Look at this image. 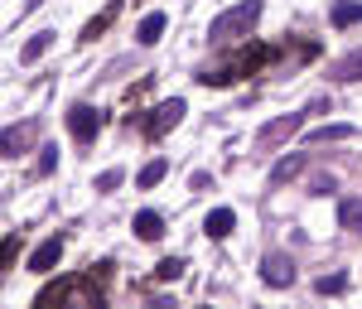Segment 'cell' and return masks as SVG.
<instances>
[{"label":"cell","mask_w":362,"mask_h":309,"mask_svg":"<svg viewBox=\"0 0 362 309\" xmlns=\"http://www.w3.org/2000/svg\"><path fill=\"white\" fill-rule=\"evenodd\" d=\"M334 78H338V83H358V78H362V49H358V54H348V58H338Z\"/></svg>","instance_id":"cell-17"},{"label":"cell","mask_w":362,"mask_h":309,"mask_svg":"<svg viewBox=\"0 0 362 309\" xmlns=\"http://www.w3.org/2000/svg\"><path fill=\"white\" fill-rule=\"evenodd\" d=\"M34 5H44V0H29V10H34Z\"/></svg>","instance_id":"cell-26"},{"label":"cell","mask_w":362,"mask_h":309,"mask_svg":"<svg viewBox=\"0 0 362 309\" xmlns=\"http://www.w3.org/2000/svg\"><path fill=\"white\" fill-rule=\"evenodd\" d=\"M68 131L78 136V145H92V141H97V131H102V112L87 107V102L68 107Z\"/></svg>","instance_id":"cell-6"},{"label":"cell","mask_w":362,"mask_h":309,"mask_svg":"<svg viewBox=\"0 0 362 309\" xmlns=\"http://www.w3.org/2000/svg\"><path fill=\"white\" fill-rule=\"evenodd\" d=\"M165 174H169V165H165V160H150V165H145V169L136 174V184H140V189H155V184L165 179Z\"/></svg>","instance_id":"cell-20"},{"label":"cell","mask_w":362,"mask_h":309,"mask_svg":"<svg viewBox=\"0 0 362 309\" xmlns=\"http://www.w3.org/2000/svg\"><path fill=\"white\" fill-rule=\"evenodd\" d=\"M266 58H271V49H261V44H247L242 54L223 58L218 68H203V73H198V83H208V87L237 83V78H247V73H261V68H266Z\"/></svg>","instance_id":"cell-2"},{"label":"cell","mask_w":362,"mask_h":309,"mask_svg":"<svg viewBox=\"0 0 362 309\" xmlns=\"http://www.w3.org/2000/svg\"><path fill=\"white\" fill-rule=\"evenodd\" d=\"M58 169V145H44L39 150V174H54Z\"/></svg>","instance_id":"cell-23"},{"label":"cell","mask_w":362,"mask_h":309,"mask_svg":"<svg viewBox=\"0 0 362 309\" xmlns=\"http://www.w3.org/2000/svg\"><path fill=\"white\" fill-rule=\"evenodd\" d=\"M165 15H160V10H150V15H145V20H140V29H136V39L140 44H155V39H160V34H165Z\"/></svg>","instance_id":"cell-15"},{"label":"cell","mask_w":362,"mask_h":309,"mask_svg":"<svg viewBox=\"0 0 362 309\" xmlns=\"http://www.w3.org/2000/svg\"><path fill=\"white\" fill-rule=\"evenodd\" d=\"M107 285H112V261H97V266H87L83 276H73V281H49L39 290V305H83V309H102L107 300Z\"/></svg>","instance_id":"cell-1"},{"label":"cell","mask_w":362,"mask_h":309,"mask_svg":"<svg viewBox=\"0 0 362 309\" xmlns=\"http://www.w3.org/2000/svg\"><path fill=\"white\" fill-rule=\"evenodd\" d=\"M232 227H237V213H232V208H213V213H208V223H203V232L223 242V237L232 232Z\"/></svg>","instance_id":"cell-12"},{"label":"cell","mask_w":362,"mask_h":309,"mask_svg":"<svg viewBox=\"0 0 362 309\" xmlns=\"http://www.w3.org/2000/svg\"><path fill=\"white\" fill-rule=\"evenodd\" d=\"M116 184H121V169H107V174H97V189H102V194H107V189H116Z\"/></svg>","instance_id":"cell-24"},{"label":"cell","mask_w":362,"mask_h":309,"mask_svg":"<svg viewBox=\"0 0 362 309\" xmlns=\"http://www.w3.org/2000/svg\"><path fill=\"white\" fill-rule=\"evenodd\" d=\"M58 256H63V232H54V237H44L39 247H34V256H29V271H54Z\"/></svg>","instance_id":"cell-8"},{"label":"cell","mask_w":362,"mask_h":309,"mask_svg":"<svg viewBox=\"0 0 362 309\" xmlns=\"http://www.w3.org/2000/svg\"><path fill=\"white\" fill-rule=\"evenodd\" d=\"M324 107H329V102H324V97H314L305 112H285V116H276L271 126H261V131H256V150H276L280 141H290V136L305 126V116H319Z\"/></svg>","instance_id":"cell-4"},{"label":"cell","mask_w":362,"mask_h":309,"mask_svg":"<svg viewBox=\"0 0 362 309\" xmlns=\"http://www.w3.org/2000/svg\"><path fill=\"white\" fill-rule=\"evenodd\" d=\"M338 227H348V232L362 227V198H343L338 203Z\"/></svg>","instance_id":"cell-16"},{"label":"cell","mask_w":362,"mask_h":309,"mask_svg":"<svg viewBox=\"0 0 362 309\" xmlns=\"http://www.w3.org/2000/svg\"><path fill=\"white\" fill-rule=\"evenodd\" d=\"M348 136H353V126H343V121H338V126H314L305 141L309 145H324V141H348Z\"/></svg>","instance_id":"cell-18"},{"label":"cell","mask_w":362,"mask_h":309,"mask_svg":"<svg viewBox=\"0 0 362 309\" xmlns=\"http://www.w3.org/2000/svg\"><path fill=\"white\" fill-rule=\"evenodd\" d=\"M116 15H121V0H107V10H97V15H92V20L83 25L78 44H92V39H97L102 29H112V20H116Z\"/></svg>","instance_id":"cell-9"},{"label":"cell","mask_w":362,"mask_h":309,"mask_svg":"<svg viewBox=\"0 0 362 309\" xmlns=\"http://www.w3.org/2000/svg\"><path fill=\"white\" fill-rule=\"evenodd\" d=\"M314 290H319V295H343V290H348V276H343V271H338V276H319Z\"/></svg>","instance_id":"cell-22"},{"label":"cell","mask_w":362,"mask_h":309,"mask_svg":"<svg viewBox=\"0 0 362 309\" xmlns=\"http://www.w3.org/2000/svg\"><path fill=\"white\" fill-rule=\"evenodd\" d=\"M49 44H54V29H39V34H34V39H29L25 49H20V58H25V63H39V58H44V49H49Z\"/></svg>","instance_id":"cell-19"},{"label":"cell","mask_w":362,"mask_h":309,"mask_svg":"<svg viewBox=\"0 0 362 309\" xmlns=\"http://www.w3.org/2000/svg\"><path fill=\"white\" fill-rule=\"evenodd\" d=\"M261 281L276 285V290H285V285L295 281V261H290L285 252H271L266 261H261Z\"/></svg>","instance_id":"cell-7"},{"label":"cell","mask_w":362,"mask_h":309,"mask_svg":"<svg viewBox=\"0 0 362 309\" xmlns=\"http://www.w3.org/2000/svg\"><path fill=\"white\" fill-rule=\"evenodd\" d=\"M34 131H39L34 121H15V126L5 131V155H10V160H15V155H25L29 141H34Z\"/></svg>","instance_id":"cell-10"},{"label":"cell","mask_w":362,"mask_h":309,"mask_svg":"<svg viewBox=\"0 0 362 309\" xmlns=\"http://www.w3.org/2000/svg\"><path fill=\"white\" fill-rule=\"evenodd\" d=\"M184 271H189V266H184V256H165V261L155 266V276H160V281H179Z\"/></svg>","instance_id":"cell-21"},{"label":"cell","mask_w":362,"mask_h":309,"mask_svg":"<svg viewBox=\"0 0 362 309\" xmlns=\"http://www.w3.org/2000/svg\"><path fill=\"white\" fill-rule=\"evenodd\" d=\"M256 20H261V0H242V5L223 10V15L208 25V39H213V44H237V39H247L251 29H256Z\"/></svg>","instance_id":"cell-3"},{"label":"cell","mask_w":362,"mask_h":309,"mask_svg":"<svg viewBox=\"0 0 362 309\" xmlns=\"http://www.w3.org/2000/svg\"><path fill=\"white\" fill-rule=\"evenodd\" d=\"M131 227H136V237H140V242H160V237H165V218H160L155 208H140Z\"/></svg>","instance_id":"cell-11"},{"label":"cell","mask_w":362,"mask_h":309,"mask_svg":"<svg viewBox=\"0 0 362 309\" xmlns=\"http://www.w3.org/2000/svg\"><path fill=\"white\" fill-rule=\"evenodd\" d=\"M15 252H20V237H5V271L15 266Z\"/></svg>","instance_id":"cell-25"},{"label":"cell","mask_w":362,"mask_h":309,"mask_svg":"<svg viewBox=\"0 0 362 309\" xmlns=\"http://www.w3.org/2000/svg\"><path fill=\"white\" fill-rule=\"evenodd\" d=\"M179 121H184V97H169V102H160V107L150 112V121H145L140 131H145V141H160V136H169Z\"/></svg>","instance_id":"cell-5"},{"label":"cell","mask_w":362,"mask_h":309,"mask_svg":"<svg viewBox=\"0 0 362 309\" xmlns=\"http://www.w3.org/2000/svg\"><path fill=\"white\" fill-rule=\"evenodd\" d=\"M300 169H305V155H300V150H295V155H285V160H280V165L271 169V189H280V184H290V179H295Z\"/></svg>","instance_id":"cell-13"},{"label":"cell","mask_w":362,"mask_h":309,"mask_svg":"<svg viewBox=\"0 0 362 309\" xmlns=\"http://www.w3.org/2000/svg\"><path fill=\"white\" fill-rule=\"evenodd\" d=\"M329 20H334L338 29H353V25H362V5L358 0H338L334 10H329Z\"/></svg>","instance_id":"cell-14"}]
</instances>
